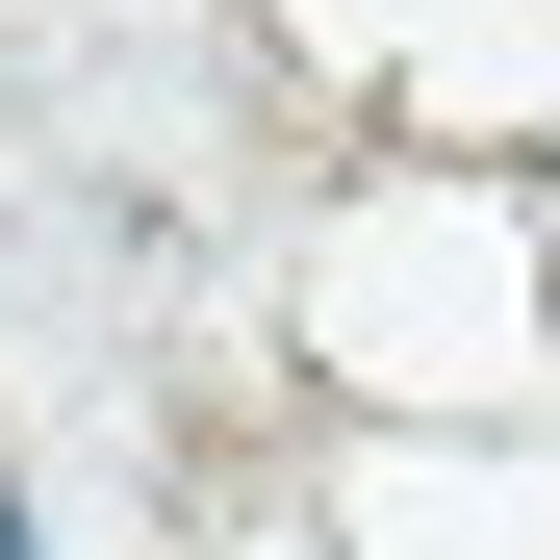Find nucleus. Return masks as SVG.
I'll use <instances>...</instances> for the list:
<instances>
[{"mask_svg":"<svg viewBox=\"0 0 560 560\" xmlns=\"http://www.w3.org/2000/svg\"><path fill=\"white\" fill-rule=\"evenodd\" d=\"M0 560H26V485H0Z\"/></svg>","mask_w":560,"mask_h":560,"instance_id":"obj_1","label":"nucleus"}]
</instances>
